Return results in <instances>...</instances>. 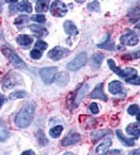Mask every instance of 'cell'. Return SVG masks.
Here are the masks:
<instances>
[{"label":"cell","instance_id":"6da1fadb","mask_svg":"<svg viewBox=\"0 0 140 155\" xmlns=\"http://www.w3.org/2000/svg\"><path fill=\"white\" fill-rule=\"evenodd\" d=\"M35 111V104L34 103H28L21 109V111L15 117V124L18 127L25 128L31 124L33 120Z\"/></svg>","mask_w":140,"mask_h":155},{"label":"cell","instance_id":"7a4b0ae2","mask_svg":"<svg viewBox=\"0 0 140 155\" xmlns=\"http://www.w3.org/2000/svg\"><path fill=\"white\" fill-rule=\"evenodd\" d=\"M108 65L110 66V68L112 70V72H115L116 74H118L119 76H121L122 78L126 80V81L131 82L133 80V78H137V71L133 68H126L125 70H121V68H117L115 64V61L112 59L108 60Z\"/></svg>","mask_w":140,"mask_h":155},{"label":"cell","instance_id":"3957f363","mask_svg":"<svg viewBox=\"0 0 140 155\" xmlns=\"http://www.w3.org/2000/svg\"><path fill=\"white\" fill-rule=\"evenodd\" d=\"M2 51L8 57V59L10 60V62H11L16 68H19V70H25V68H27V65L25 64V62H24L16 54L14 53L12 49H10V48H3Z\"/></svg>","mask_w":140,"mask_h":155},{"label":"cell","instance_id":"277c9868","mask_svg":"<svg viewBox=\"0 0 140 155\" xmlns=\"http://www.w3.org/2000/svg\"><path fill=\"white\" fill-rule=\"evenodd\" d=\"M21 84V76L17 75L16 73H14V72H11L9 73V75L5 78L2 82V88L3 90H8V89H11V88H14L16 84Z\"/></svg>","mask_w":140,"mask_h":155},{"label":"cell","instance_id":"5b68a950","mask_svg":"<svg viewBox=\"0 0 140 155\" xmlns=\"http://www.w3.org/2000/svg\"><path fill=\"white\" fill-rule=\"evenodd\" d=\"M86 63H87V54L80 53L75 59H73L67 64V68L71 71H77L80 68H83Z\"/></svg>","mask_w":140,"mask_h":155},{"label":"cell","instance_id":"8992f818","mask_svg":"<svg viewBox=\"0 0 140 155\" xmlns=\"http://www.w3.org/2000/svg\"><path fill=\"white\" fill-rule=\"evenodd\" d=\"M58 68L56 66H51V68H44L40 71V75L41 78L46 84H49L50 82H53V80L55 79L56 73H57Z\"/></svg>","mask_w":140,"mask_h":155},{"label":"cell","instance_id":"52a82bcc","mask_svg":"<svg viewBox=\"0 0 140 155\" xmlns=\"http://www.w3.org/2000/svg\"><path fill=\"white\" fill-rule=\"evenodd\" d=\"M50 12L54 16L57 17H62L67 13V8L61 1H54L50 5Z\"/></svg>","mask_w":140,"mask_h":155},{"label":"cell","instance_id":"ba28073f","mask_svg":"<svg viewBox=\"0 0 140 155\" xmlns=\"http://www.w3.org/2000/svg\"><path fill=\"white\" fill-rule=\"evenodd\" d=\"M139 39H138V35L133 31H127L120 38V42L124 45H129V46H134L138 43Z\"/></svg>","mask_w":140,"mask_h":155},{"label":"cell","instance_id":"9c48e42d","mask_svg":"<svg viewBox=\"0 0 140 155\" xmlns=\"http://www.w3.org/2000/svg\"><path fill=\"white\" fill-rule=\"evenodd\" d=\"M69 54H70V51L67 49L60 47V46H56L55 48H53V49L49 51L48 57L50 58V59H53L54 61H58V60L64 58L65 56H67Z\"/></svg>","mask_w":140,"mask_h":155},{"label":"cell","instance_id":"30bf717a","mask_svg":"<svg viewBox=\"0 0 140 155\" xmlns=\"http://www.w3.org/2000/svg\"><path fill=\"white\" fill-rule=\"evenodd\" d=\"M79 140H80V135H79L78 133L71 132L65 138H63V140H62V146H64V147L72 146V144L77 143Z\"/></svg>","mask_w":140,"mask_h":155},{"label":"cell","instance_id":"8fae6325","mask_svg":"<svg viewBox=\"0 0 140 155\" xmlns=\"http://www.w3.org/2000/svg\"><path fill=\"white\" fill-rule=\"evenodd\" d=\"M79 120H80L81 126L85 128H93L96 125V120L90 116H80Z\"/></svg>","mask_w":140,"mask_h":155},{"label":"cell","instance_id":"7c38bea8","mask_svg":"<svg viewBox=\"0 0 140 155\" xmlns=\"http://www.w3.org/2000/svg\"><path fill=\"white\" fill-rule=\"evenodd\" d=\"M110 146H111V139L110 138H105V139L102 141V143L96 148L95 155H105Z\"/></svg>","mask_w":140,"mask_h":155},{"label":"cell","instance_id":"4fadbf2b","mask_svg":"<svg viewBox=\"0 0 140 155\" xmlns=\"http://www.w3.org/2000/svg\"><path fill=\"white\" fill-rule=\"evenodd\" d=\"M91 96L92 98H99V100H103L104 102H106L107 101V96H106V94L104 93V90H103V84H99L95 87V89L92 91L91 93Z\"/></svg>","mask_w":140,"mask_h":155},{"label":"cell","instance_id":"5bb4252c","mask_svg":"<svg viewBox=\"0 0 140 155\" xmlns=\"http://www.w3.org/2000/svg\"><path fill=\"white\" fill-rule=\"evenodd\" d=\"M16 42L21 46H23V47L28 48L32 44L33 39L31 37H29V35H27V34H21V35H18V37L16 38Z\"/></svg>","mask_w":140,"mask_h":155},{"label":"cell","instance_id":"9a60e30c","mask_svg":"<svg viewBox=\"0 0 140 155\" xmlns=\"http://www.w3.org/2000/svg\"><path fill=\"white\" fill-rule=\"evenodd\" d=\"M108 88H109V91H110L111 94H119L123 91L122 84L120 81H117V80L111 81L110 84H109V86H108Z\"/></svg>","mask_w":140,"mask_h":155},{"label":"cell","instance_id":"2e32d148","mask_svg":"<svg viewBox=\"0 0 140 155\" xmlns=\"http://www.w3.org/2000/svg\"><path fill=\"white\" fill-rule=\"evenodd\" d=\"M110 133V130H93V132L91 133V139L93 142L97 141V140H99L101 138H103L104 136H106V135H108Z\"/></svg>","mask_w":140,"mask_h":155},{"label":"cell","instance_id":"e0dca14e","mask_svg":"<svg viewBox=\"0 0 140 155\" xmlns=\"http://www.w3.org/2000/svg\"><path fill=\"white\" fill-rule=\"evenodd\" d=\"M55 81L59 86H65L69 82V74L67 72H61L55 77Z\"/></svg>","mask_w":140,"mask_h":155},{"label":"cell","instance_id":"ac0fdd59","mask_svg":"<svg viewBox=\"0 0 140 155\" xmlns=\"http://www.w3.org/2000/svg\"><path fill=\"white\" fill-rule=\"evenodd\" d=\"M63 27H64L65 32H67V34H70V35H76V34L78 33V30H77L76 26L74 25L73 21H65Z\"/></svg>","mask_w":140,"mask_h":155},{"label":"cell","instance_id":"d6986e66","mask_svg":"<svg viewBox=\"0 0 140 155\" xmlns=\"http://www.w3.org/2000/svg\"><path fill=\"white\" fill-rule=\"evenodd\" d=\"M29 28L33 33L37 34V37H46V35L48 34V31H47L44 27H41V26L32 25V26H30Z\"/></svg>","mask_w":140,"mask_h":155},{"label":"cell","instance_id":"ffe728a7","mask_svg":"<svg viewBox=\"0 0 140 155\" xmlns=\"http://www.w3.org/2000/svg\"><path fill=\"white\" fill-rule=\"evenodd\" d=\"M88 90H89V84H85L81 86V88L78 90L77 94H76V100H75V105H78V103L81 101V98L87 94Z\"/></svg>","mask_w":140,"mask_h":155},{"label":"cell","instance_id":"44dd1931","mask_svg":"<svg viewBox=\"0 0 140 155\" xmlns=\"http://www.w3.org/2000/svg\"><path fill=\"white\" fill-rule=\"evenodd\" d=\"M15 8L18 11H26L27 13H30V12L32 11L31 3L28 2V1H19V2H16L15 3Z\"/></svg>","mask_w":140,"mask_h":155},{"label":"cell","instance_id":"7402d4cb","mask_svg":"<svg viewBox=\"0 0 140 155\" xmlns=\"http://www.w3.org/2000/svg\"><path fill=\"white\" fill-rule=\"evenodd\" d=\"M126 132H127V134H129V135H133V136L139 137V133H140L139 123H137V124H135V123L129 124V125L126 127Z\"/></svg>","mask_w":140,"mask_h":155},{"label":"cell","instance_id":"603a6c76","mask_svg":"<svg viewBox=\"0 0 140 155\" xmlns=\"http://www.w3.org/2000/svg\"><path fill=\"white\" fill-rule=\"evenodd\" d=\"M117 135H118V138H119V140L122 142V143L124 144V146H126V147H133L134 143H135L133 139H129V138H126V137H124L123 134H122V132L120 130H117Z\"/></svg>","mask_w":140,"mask_h":155},{"label":"cell","instance_id":"cb8c5ba5","mask_svg":"<svg viewBox=\"0 0 140 155\" xmlns=\"http://www.w3.org/2000/svg\"><path fill=\"white\" fill-rule=\"evenodd\" d=\"M103 59H104V55H103V54H101V53L94 54V55L92 56V58H91L92 65L94 66V68H99V66L102 64V61H103Z\"/></svg>","mask_w":140,"mask_h":155},{"label":"cell","instance_id":"d4e9b609","mask_svg":"<svg viewBox=\"0 0 140 155\" xmlns=\"http://www.w3.org/2000/svg\"><path fill=\"white\" fill-rule=\"evenodd\" d=\"M9 132L7 130V126L3 122L0 121V141H5L9 138Z\"/></svg>","mask_w":140,"mask_h":155},{"label":"cell","instance_id":"484cf974","mask_svg":"<svg viewBox=\"0 0 140 155\" xmlns=\"http://www.w3.org/2000/svg\"><path fill=\"white\" fill-rule=\"evenodd\" d=\"M49 9V2L48 1H37L35 5V11L37 12H46Z\"/></svg>","mask_w":140,"mask_h":155},{"label":"cell","instance_id":"4316f807","mask_svg":"<svg viewBox=\"0 0 140 155\" xmlns=\"http://www.w3.org/2000/svg\"><path fill=\"white\" fill-rule=\"evenodd\" d=\"M99 48H103V49H107V50H113L115 49V44H113L112 40L110 39V37H108L106 42L99 44Z\"/></svg>","mask_w":140,"mask_h":155},{"label":"cell","instance_id":"83f0119b","mask_svg":"<svg viewBox=\"0 0 140 155\" xmlns=\"http://www.w3.org/2000/svg\"><path fill=\"white\" fill-rule=\"evenodd\" d=\"M37 141H39V144L42 147L46 146V144L48 143V140L46 139L45 135H44V132L43 130H39L37 134Z\"/></svg>","mask_w":140,"mask_h":155},{"label":"cell","instance_id":"f1b7e54d","mask_svg":"<svg viewBox=\"0 0 140 155\" xmlns=\"http://www.w3.org/2000/svg\"><path fill=\"white\" fill-rule=\"evenodd\" d=\"M62 130H63V127L62 126H55L54 128H51L50 130H49V134H50V136L53 137V138H58V137L61 135Z\"/></svg>","mask_w":140,"mask_h":155},{"label":"cell","instance_id":"f546056e","mask_svg":"<svg viewBox=\"0 0 140 155\" xmlns=\"http://www.w3.org/2000/svg\"><path fill=\"white\" fill-rule=\"evenodd\" d=\"M29 21V17H27V16H25V15H21V16H18L16 18V21H15V25H17V26H19V29L21 28H23V26L25 25V24H27V21Z\"/></svg>","mask_w":140,"mask_h":155},{"label":"cell","instance_id":"4dcf8cb0","mask_svg":"<svg viewBox=\"0 0 140 155\" xmlns=\"http://www.w3.org/2000/svg\"><path fill=\"white\" fill-rule=\"evenodd\" d=\"M27 96V93L25 91H16L10 95V100H16V98H23Z\"/></svg>","mask_w":140,"mask_h":155},{"label":"cell","instance_id":"1f68e13d","mask_svg":"<svg viewBox=\"0 0 140 155\" xmlns=\"http://www.w3.org/2000/svg\"><path fill=\"white\" fill-rule=\"evenodd\" d=\"M129 114L132 116H136V114H139V106L138 105H132L129 107Z\"/></svg>","mask_w":140,"mask_h":155},{"label":"cell","instance_id":"d6a6232c","mask_svg":"<svg viewBox=\"0 0 140 155\" xmlns=\"http://www.w3.org/2000/svg\"><path fill=\"white\" fill-rule=\"evenodd\" d=\"M31 19H32L33 21H37V23H45L46 21V17L44 15H41V14H37V15H33L32 17H31Z\"/></svg>","mask_w":140,"mask_h":155},{"label":"cell","instance_id":"836d02e7","mask_svg":"<svg viewBox=\"0 0 140 155\" xmlns=\"http://www.w3.org/2000/svg\"><path fill=\"white\" fill-rule=\"evenodd\" d=\"M88 9L90 10V11H99V3L97 2V1H93V2H90L89 5H88Z\"/></svg>","mask_w":140,"mask_h":155},{"label":"cell","instance_id":"e575fe53","mask_svg":"<svg viewBox=\"0 0 140 155\" xmlns=\"http://www.w3.org/2000/svg\"><path fill=\"white\" fill-rule=\"evenodd\" d=\"M46 48H47V44H46L45 42L37 41V43H35V49L40 50V51H42V50H45Z\"/></svg>","mask_w":140,"mask_h":155},{"label":"cell","instance_id":"d590c367","mask_svg":"<svg viewBox=\"0 0 140 155\" xmlns=\"http://www.w3.org/2000/svg\"><path fill=\"white\" fill-rule=\"evenodd\" d=\"M30 56H31V58H33V59H40V58L42 57V51H40V50H37V49H33L32 51H31V54H30Z\"/></svg>","mask_w":140,"mask_h":155},{"label":"cell","instance_id":"8d00e7d4","mask_svg":"<svg viewBox=\"0 0 140 155\" xmlns=\"http://www.w3.org/2000/svg\"><path fill=\"white\" fill-rule=\"evenodd\" d=\"M90 110H91L92 114H99V107H97V104L96 103H91V105H90Z\"/></svg>","mask_w":140,"mask_h":155},{"label":"cell","instance_id":"74e56055","mask_svg":"<svg viewBox=\"0 0 140 155\" xmlns=\"http://www.w3.org/2000/svg\"><path fill=\"white\" fill-rule=\"evenodd\" d=\"M122 152L120 150H112L110 151V152H108L106 155H121Z\"/></svg>","mask_w":140,"mask_h":155},{"label":"cell","instance_id":"f35d334b","mask_svg":"<svg viewBox=\"0 0 140 155\" xmlns=\"http://www.w3.org/2000/svg\"><path fill=\"white\" fill-rule=\"evenodd\" d=\"M21 155H35V154H34V152H33V151L28 150V151H25V152H24Z\"/></svg>","mask_w":140,"mask_h":155},{"label":"cell","instance_id":"ab89813d","mask_svg":"<svg viewBox=\"0 0 140 155\" xmlns=\"http://www.w3.org/2000/svg\"><path fill=\"white\" fill-rule=\"evenodd\" d=\"M129 155H139V149H137V150L133 151V152H131Z\"/></svg>","mask_w":140,"mask_h":155},{"label":"cell","instance_id":"60d3db41","mask_svg":"<svg viewBox=\"0 0 140 155\" xmlns=\"http://www.w3.org/2000/svg\"><path fill=\"white\" fill-rule=\"evenodd\" d=\"M5 98L3 97V96L1 95V94H0V106H1L3 104V103H5Z\"/></svg>","mask_w":140,"mask_h":155},{"label":"cell","instance_id":"b9f144b4","mask_svg":"<svg viewBox=\"0 0 140 155\" xmlns=\"http://www.w3.org/2000/svg\"><path fill=\"white\" fill-rule=\"evenodd\" d=\"M64 155H74V154H73V153H65Z\"/></svg>","mask_w":140,"mask_h":155}]
</instances>
